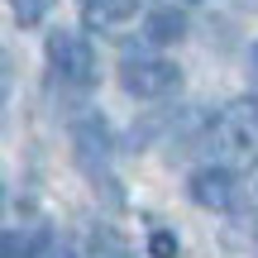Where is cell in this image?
<instances>
[{"instance_id":"9c48e42d","label":"cell","mask_w":258,"mask_h":258,"mask_svg":"<svg viewBox=\"0 0 258 258\" xmlns=\"http://www.w3.org/2000/svg\"><path fill=\"white\" fill-rule=\"evenodd\" d=\"M29 258H77V244L62 239V234H53V230H43L34 239V253H29Z\"/></svg>"},{"instance_id":"5bb4252c","label":"cell","mask_w":258,"mask_h":258,"mask_svg":"<svg viewBox=\"0 0 258 258\" xmlns=\"http://www.w3.org/2000/svg\"><path fill=\"white\" fill-rule=\"evenodd\" d=\"M0 211H5V186H0Z\"/></svg>"},{"instance_id":"3957f363","label":"cell","mask_w":258,"mask_h":258,"mask_svg":"<svg viewBox=\"0 0 258 258\" xmlns=\"http://www.w3.org/2000/svg\"><path fill=\"white\" fill-rule=\"evenodd\" d=\"M120 86L134 101H158V96H172L182 86V67L167 62V57H124L120 62Z\"/></svg>"},{"instance_id":"4fadbf2b","label":"cell","mask_w":258,"mask_h":258,"mask_svg":"<svg viewBox=\"0 0 258 258\" xmlns=\"http://www.w3.org/2000/svg\"><path fill=\"white\" fill-rule=\"evenodd\" d=\"M5 91H10V53L0 43V101H5Z\"/></svg>"},{"instance_id":"2e32d148","label":"cell","mask_w":258,"mask_h":258,"mask_svg":"<svg viewBox=\"0 0 258 258\" xmlns=\"http://www.w3.org/2000/svg\"><path fill=\"white\" fill-rule=\"evenodd\" d=\"M86 5H96V0H82V10H86Z\"/></svg>"},{"instance_id":"8992f818","label":"cell","mask_w":258,"mask_h":258,"mask_svg":"<svg viewBox=\"0 0 258 258\" xmlns=\"http://www.w3.org/2000/svg\"><path fill=\"white\" fill-rule=\"evenodd\" d=\"M186 34V15L177 5H163V10H148V19H144V38L148 43H177V38Z\"/></svg>"},{"instance_id":"5b68a950","label":"cell","mask_w":258,"mask_h":258,"mask_svg":"<svg viewBox=\"0 0 258 258\" xmlns=\"http://www.w3.org/2000/svg\"><path fill=\"white\" fill-rule=\"evenodd\" d=\"M186 196H191V206H201V211H230L234 206V172L230 167H196L191 177H186Z\"/></svg>"},{"instance_id":"52a82bcc","label":"cell","mask_w":258,"mask_h":258,"mask_svg":"<svg viewBox=\"0 0 258 258\" xmlns=\"http://www.w3.org/2000/svg\"><path fill=\"white\" fill-rule=\"evenodd\" d=\"M86 253H91V258H134V244H129L115 225H91Z\"/></svg>"},{"instance_id":"277c9868","label":"cell","mask_w":258,"mask_h":258,"mask_svg":"<svg viewBox=\"0 0 258 258\" xmlns=\"http://www.w3.org/2000/svg\"><path fill=\"white\" fill-rule=\"evenodd\" d=\"M215 139H220L234 158H258V96H234L220 110Z\"/></svg>"},{"instance_id":"6da1fadb","label":"cell","mask_w":258,"mask_h":258,"mask_svg":"<svg viewBox=\"0 0 258 258\" xmlns=\"http://www.w3.org/2000/svg\"><path fill=\"white\" fill-rule=\"evenodd\" d=\"M72 158H77V167L96 182V191H105L110 206L124 201L120 177H115V139H110V129H105L101 115H82V120H72Z\"/></svg>"},{"instance_id":"9a60e30c","label":"cell","mask_w":258,"mask_h":258,"mask_svg":"<svg viewBox=\"0 0 258 258\" xmlns=\"http://www.w3.org/2000/svg\"><path fill=\"white\" fill-rule=\"evenodd\" d=\"M253 67H258V43H253Z\"/></svg>"},{"instance_id":"30bf717a","label":"cell","mask_w":258,"mask_h":258,"mask_svg":"<svg viewBox=\"0 0 258 258\" xmlns=\"http://www.w3.org/2000/svg\"><path fill=\"white\" fill-rule=\"evenodd\" d=\"M34 239H38V234H24V230H0V258H29V253H34Z\"/></svg>"},{"instance_id":"7c38bea8","label":"cell","mask_w":258,"mask_h":258,"mask_svg":"<svg viewBox=\"0 0 258 258\" xmlns=\"http://www.w3.org/2000/svg\"><path fill=\"white\" fill-rule=\"evenodd\" d=\"M148 253L153 258H177V234L172 230H153L148 234Z\"/></svg>"},{"instance_id":"7a4b0ae2","label":"cell","mask_w":258,"mask_h":258,"mask_svg":"<svg viewBox=\"0 0 258 258\" xmlns=\"http://www.w3.org/2000/svg\"><path fill=\"white\" fill-rule=\"evenodd\" d=\"M43 53H48V67H53L67 86H91L96 82V48H91L86 34H77V29H53Z\"/></svg>"},{"instance_id":"ba28073f","label":"cell","mask_w":258,"mask_h":258,"mask_svg":"<svg viewBox=\"0 0 258 258\" xmlns=\"http://www.w3.org/2000/svg\"><path fill=\"white\" fill-rule=\"evenodd\" d=\"M144 0H96L86 5V29H110V24H124V19L139 15Z\"/></svg>"},{"instance_id":"8fae6325","label":"cell","mask_w":258,"mask_h":258,"mask_svg":"<svg viewBox=\"0 0 258 258\" xmlns=\"http://www.w3.org/2000/svg\"><path fill=\"white\" fill-rule=\"evenodd\" d=\"M10 10H15V19L24 29H34V24H43V15L53 10V0H10Z\"/></svg>"}]
</instances>
